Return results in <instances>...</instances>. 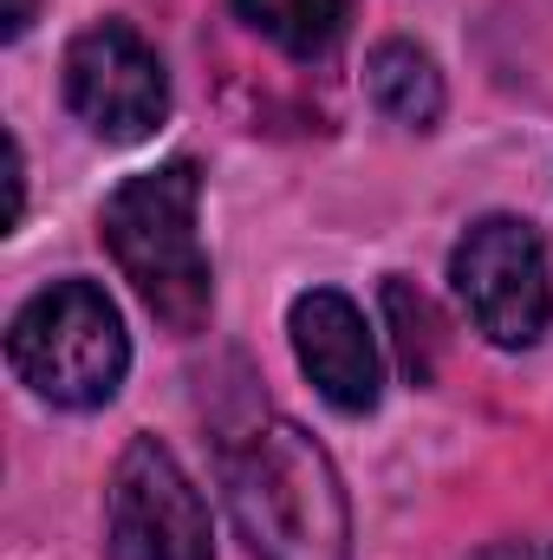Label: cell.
I'll return each instance as SVG.
<instances>
[{
	"label": "cell",
	"instance_id": "3",
	"mask_svg": "<svg viewBox=\"0 0 553 560\" xmlns=\"http://www.w3.org/2000/svg\"><path fill=\"white\" fill-rule=\"evenodd\" d=\"M7 365L33 398L59 411L111 405L131 372V332H125L118 300L92 280L39 287L7 326Z\"/></svg>",
	"mask_w": 553,
	"mask_h": 560
},
{
	"label": "cell",
	"instance_id": "1",
	"mask_svg": "<svg viewBox=\"0 0 553 560\" xmlns=\"http://www.w3.org/2000/svg\"><path fill=\"white\" fill-rule=\"evenodd\" d=\"M228 515L255 560H345L352 502L332 456L293 418H248L222 436Z\"/></svg>",
	"mask_w": 553,
	"mask_h": 560
},
{
	"label": "cell",
	"instance_id": "6",
	"mask_svg": "<svg viewBox=\"0 0 553 560\" xmlns=\"http://www.w3.org/2000/svg\"><path fill=\"white\" fill-rule=\"evenodd\" d=\"M66 105L105 143H143L169 118V72L131 20H92L66 46Z\"/></svg>",
	"mask_w": 553,
	"mask_h": 560
},
{
	"label": "cell",
	"instance_id": "4",
	"mask_svg": "<svg viewBox=\"0 0 553 560\" xmlns=\"http://www.w3.org/2000/svg\"><path fill=\"white\" fill-rule=\"evenodd\" d=\"M449 287H456L469 326L502 352L541 346V332L553 326L548 248H541L534 222H521V215L469 222L462 242L449 248Z\"/></svg>",
	"mask_w": 553,
	"mask_h": 560
},
{
	"label": "cell",
	"instance_id": "2",
	"mask_svg": "<svg viewBox=\"0 0 553 560\" xmlns=\"http://www.w3.org/2000/svg\"><path fill=\"white\" fill-rule=\"evenodd\" d=\"M196 215H202L196 156H169L156 170L125 176L105 196V215H98V235H105L118 275L131 280V293L176 339L202 332L209 306H215V268H209Z\"/></svg>",
	"mask_w": 553,
	"mask_h": 560
},
{
	"label": "cell",
	"instance_id": "12",
	"mask_svg": "<svg viewBox=\"0 0 553 560\" xmlns=\"http://www.w3.org/2000/svg\"><path fill=\"white\" fill-rule=\"evenodd\" d=\"M0 20H7L0 33H7V39H20V33L33 26V0H7V13H0Z\"/></svg>",
	"mask_w": 553,
	"mask_h": 560
},
{
	"label": "cell",
	"instance_id": "9",
	"mask_svg": "<svg viewBox=\"0 0 553 560\" xmlns=\"http://www.w3.org/2000/svg\"><path fill=\"white\" fill-rule=\"evenodd\" d=\"M235 7L286 59H326L352 20V0H235Z\"/></svg>",
	"mask_w": 553,
	"mask_h": 560
},
{
	"label": "cell",
	"instance_id": "8",
	"mask_svg": "<svg viewBox=\"0 0 553 560\" xmlns=\"http://www.w3.org/2000/svg\"><path fill=\"white\" fill-rule=\"evenodd\" d=\"M365 92H372V105H378L391 125H404V131H436L443 98H449L436 59H430L416 39H378V46H372V59H365Z\"/></svg>",
	"mask_w": 553,
	"mask_h": 560
},
{
	"label": "cell",
	"instance_id": "7",
	"mask_svg": "<svg viewBox=\"0 0 553 560\" xmlns=\"http://www.w3.org/2000/svg\"><path fill=\"white\" fill-rule=\"evenodd\" d=\"M286 339H293L299 372L313 378V392L339 418L378 411V398H385V359H378V339H372V326H365V313H358L352 293H339V287L293 293Z\"/></svg>",
	"mask_w": 553,
	"mask_h": 560
},
{
	"label": "cell",
	"instance_id": "10",
	"mask_svg": "<svg viewBox=\"0 0 553 560\" xmlns=\"http://www.w3.org/2000/svg\"><path fill=\"white\" fill-rule=\"evenodd\" d=\"M385 313L398 326V359H404V378L430 385L436 378V352H443V319L436 306L416 293L411 280H385Z\"/></svg>",
	"mask_w": 553,
	"mask_h": 560
},
{
	"label": "cell",
	"instance_id": "11",
	"mask_svg": "<svg viewBox=\"0 0 553 560\" xmlns=\"http://www.w3.org/2000/svg\"><path fill=\"white\" fill-rule=\"evenodd\" d=\"M469 560H553L548 541H489V548H475Z\"/></svg>",
	"mask_w": 553,
	"mask_h": 560
},
{
	"label": "cell",
	"instance_id": "5",
	"mask_svg": "<svg viewBox=\"0 0 553 560\" xmlns=\"http://www.w3.org/2000/svg\"><path fill=\"white\" fill-rule=\"evenodd\" d=\"M111 560H215V522L169 443L131 436L105 489Z\"/></svg>",
	"mask_w": 553,
	"mask_h": 560
}]
</instances>
